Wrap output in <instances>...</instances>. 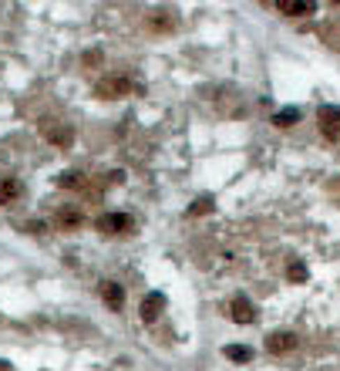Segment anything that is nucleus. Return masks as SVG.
Masks as SVG:
<instances>
[{
  "label": "nucleus",
  "instance_id": "obj_1",
  "mask_svg": "<svg viewBox=\"0 0 340 371\" xmlns=\"http://www.w3.org/2000/svg\"><path fill=\"white\" fill-rule=\"evenodd\" d=\"M95 226H98V233H105V236H125L135 230V219L128 213H105L95 219Z\"/></svg>",
  "mask_w": 340,
  "mask_h": 371
},
{
  "label": "nucleus",
  "instance_id": "obj_2",
  "mask_svg": "<svg viewBox=\"0 0 340 371\" xmlns=\"http://www.w3.org/2000/svg\"><path fill=\"white\" fill-rule=\"evenodd\" d=\"M317 125H320L323 138L340 142V105H320V112H317Z\"/></svg>",
  "mask_w": 340,
  "mask_h": 371
},
{
  "label": "nucleus",
  "instance_id": "obj_3",
  "mask_svg": "<svg viewBox=\"0 0 340 371\" xmlns=\"http://www.w3.org/2000/svg\"><path fill=\"white\" fill-rule=\"evenodd\" d=\"M128 92H135V85L125 78V75H108V78H101L95 85V95L98 98H108V101H112V98H118V95H128Z\"/></svg>",
  "mask_w": 340,
  "mask_h": 371
},
{
  "label": "nucleus",
  "instance_id": "obj_4",
  "mask_svg": "<svg viewBox=\"0 0 340 371\" xmlns=\"http://www.w3.org/2000/svg\"><path fill=\"white\" fill-rule=\"evenodd\" d=\"M290 348H297V334H293V331L266 334V351H269V354H286Z\"/></svg>",
  "mask_w": 340,
  "mask_h": 371
},
{
  "label": "nucleus",
  "instance_id": "obj_5",
  "mask_svg": "<svg viewBox=\"0 0 340 371\" xmlns=\"http://www.w3.org/2000/svg\"><path fill=\"white\" fill-rule=\"evenodd\" d=\"M229 317H232L236 324H253V321H256V307H253L246 297H232V304H229Z\"/></svg>",
  "mask_w": 340,
  "mask_h": 371
},
{
  "label": "nucleus",
  "instance_id": "obj_6",
  "mask_svg": "<svg viewBox=\"0 0 340 371\" xmlns=\"http://www.w3.org/2000/svg\"><path fill=\"white\" fill-rule=\"evenodd\" d=\"M276 10L286 17H303V14H313L317 3L313 0H276Z\"/></svg>",
  "mask_w": 340,
  "mask_h": 371
},
{
  "label": "nucleus",
  "instance_id": "obj_7",
  "mask_svg": "<svg viewBox=\"0 0 340 371\" xmlns=\"http://www.w3.org/2000/svg\"><path fill=\"white\" fill-rule=\"evenodd\" d=\"M98 291H101V300H105L112 311H121V307H125V291H121L118 284H112V280H101V284H98Z\"/></svg>",
  "mask_w": 340,
  "mask_h": 371
},
{
  "label": "nucleus",
  "instance_id": "obj_8",
  "mask_svg": "<svg viewBox=\"0 0 340 371\" xmlns=\"http://www.w3.org/2000/svg\"><path fill=\"white\" fill-rule=\"evenodd\" d=\"M165 311V297H162V293L155 291V293H149V297H145V300H142V321H145V324H155V321H158V314Z\"/></svg>",
  "mask_w": 340,
  "mask_h": 371
},
{
  "label": "nucleus",
  "instance_id": "obj_9",
  "mask_svg": "<svg viewBox=\"0 0 340 371\" xmlns=\"http://www.w3.org/2000/svg\"><path fill=\"white\" fill-rule=\"evenodd\" d=\"M84 223V216H81V210H75V206H61L54 213V226H61V230H77Z\"/></svg>",
  "mask_w": 340,
  "mask_h": 371
},
{
  "label": "nucleus",
  "instance_id": "obj_10",
  "mask_svg": "<svg viewBox=\"0 0 340 371\" xmlns=\"http://www.w3.org/2000/svg\"><path fill=\"white\" fill-rule=\"evenodd\" d=\"M20 193H24V186L17 179H0V206H10L14 199H20Z\"/></svg>",
  "mask_w": 340,
  "mask_h": 371
},
{
  "label": "nucleus",
  "instance_id": "obj_11",
  "mask_svg": "<svg viewBox=\"0 0 340 371\" xmlns=\"http://www.w3.org/2000/svg\"><path fill=\"white\" fill-rule=\"evenodd\" d=\"M40 132H44V138H47V142H57V145H68V142H71V136H75L71 129H64V125H47V122H44V129H40Z\"/></svg>",
  "mask_w": 340,
  "mask_h": 371
},
{
  "label": "nucleus",
  "instance_id": "obj_12",
  "mask_svg": "<svg viewBox=\"0 0 340 371\" xmlns=\"http://www.w3.org/2000/svg\"><path fill=\"white\" fill-rule=\"evenodd\" d=\"M84 182H88V179H84V173H75V169L57 176V186H61V189H84Z\"/></svg>",
  "mask_w": 340,
  "mask_h": 371
},
{
  "label": "nucleus",
  "instance_id": "obj_13",
  "mask_svg": "<svg viewBox=\"0 0 340 371\" xmlns=\"http://www.w3.org/2000/svg\"><path fill=\"white\" fill-rule=\"evenodd\" d=\"M297 122H300V108H280V112L273 115V125H280V129L297 125Z\"/></svg>",
  "mask_w": 340,
  "mask_h": 371
},
{
  "label": "nucleus",
  "instance_id": "obj_14",
  "mask_svg": "<svg viewBox=\"0 0 340 371\" xmlns=\"http://www.w3.org/2000/svg\"><path fill=\"white\" fill-rule=\"evenodd\" d=\"M226 358L229 361H236V365H246V361L253 358V351L243 348V344H226Z\"/></svg>",
  "mask_w": 340,
  "mask_h": 371
},
{
  "label": "nucleus",
  "instance_id": "obj_15",
  "mask_svg": "<svg viewBox=\"0 0 340 371\" xmlns=\"http://www.w3.org/2000/svg\"><path fill=\"white\" fill-rule=\"evenodd\" d=\"M286 277H290L293 284H303V280L310 277V270H306V263H300V260H293V263L286 267Z\"/></svg>",
  "mask_w": 340,
  "mask_h": 371
},
{
  "label": "nucleus",
  "instance_id": "obj_16",
  "mask_svg": "<svg viewBox=\"0 0 340 371\" xmlns=\"http://www.w3.org/2000/svg\"><path fill=\"white\" fill-rule=\"evenodd\" d=\"M209 206H212V199H209V196H202V199H195V203L189 206V213L192 216H202V213H209Z\"/></svg>",
  "mask_w": 340,
  "mask_h": 371
},
{
  "label": "nucleus",
  "instance_id": "obj_17",
  "mask_svg": "<svg viewBox=\"0 0 340 371\" xmlns=\"http://www.w3.org/2000/svg\"><path fill=\"white\" fill-rule=\"evenodd\" d=\"M0 371H10V365H3V361H0Z\"/></svg>",
  "mask_w": 340,
  "mask_h": 371
}]
</instances>
